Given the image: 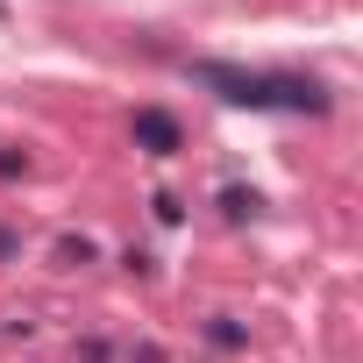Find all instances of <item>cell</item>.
<instances>
[{
  "instance_id": "52a82bcc",
  "label": "cell",
  "mask_w": 363,
  "mask_h": 363,
  "mask_svg": "<svg viewBox=\"0 0 363 363\" xmlns=\"http://www.w3.org/2000/svg\"><path fill=\"white\" fill-rule=\"evenodd\" d=\"M121 264H128V271H143V278H157V257H150V250H121Z\"/></svg>"
},
{
  "instance_id": "7a4b0ae2",
  "label": "cell",
  "mask_w": 363,
  "mask_h": 363,
  "mask_svg": "<svg viewBox=\"0 0 363 363\" xmlns=\"http://www.w3.org/2000/svg\"><path fill=\"white\" fill-rule=\"evenodd\" d=\"M128 135H135L143 157H178V150H186V121H178L171 107H135Z\"/></svg>"
},
{
  "instance_id": "30bf717a",
  "label": "cell",
  "mask_w": 363,
  "mask_h": 363,
  "mask_svg": "<svg viewBox=\"0 0 363 363\" xmlns=\"http://www.w3.org/2000/svg\"><path fill=\"white\" fill-rule=\"evenodd\" d=\"M0 15H8V0H0Z\"/></svg>"
},
{
  "instance_id": "3957f363",
  "label": "cell",
  "mask_w": 363,
  "mask_h": 363,
  "mask_svg": "<svg viewBox=\"0 0 363 363\" xmlns=\"http://www.w3.org/2000/svg\"><path fill=\"white\" fill-rule=\"evenodd\" d=\"M207 349H221V356H242V349H250V328H242L235 313H214V320H207Z\"/></svg>"
},
{
  "instance_id": "ba28073f",
  "label": "cell",
  "mask_w": 363,
  "mask_h": 363,
  "mask_svg": "<svg viewBox=\"0 0 363 363\" xmlns=\"http://www.w3.org/2000/svg\"><path fill=\"white\" fill-rule=\"evenodd\" d=\"M0 264H22V235L15 228H0Z\"/></svg>"
},
{
  "instance_id": "9c48e42d",
  "label": "cell",
  "mask_w": 363,
  "mask_h": 363,
  "mask_svg": "<svg viewBox=\"0 0 363 363\" xmlns=\"http://www.w3.org/2000/svg\"><path fill=\"white\" fill-rule=\"evenodd\" d=\"M29 171V157H15V150H0V178H22Z\"/></svg>"
},
{
  "instance_id": "277c9868",
  "label": "cell",
  "mask_w": 363,
  "mask_h": 363,
  "mask_svg": "<svg viewBox=\"0 0 363 363\" xmlns=\"http://www.w3.org/2000/svg\"><path fill=\"white\" fill-rule=\"evenodd\" d=\"M50 257H57V271H86V264H93V257H100V250H93V242H86V235H65V242H57V250H50Z\"/></svg>"
},
{
  "instance_id": "8992f818",
  "label": "cell",
  "mask_w": 363,
  "mask_h": 363,
  "mask_svg": "<svg viewBox=\"0 0 363 363\" xmlns=\"http://www.w3.org/2000/svg\"><path fill=\"white\" fill-rule=\"evenodd\" d=\"M150 214H157V228H178V221H186V200H178V193H157Z\"/></svg>"
},
{
  "instance_id": "6da1fadb",
  "label": "cell",
  "mask_w": 363,
  "mask_h": 363,
  "mask_svg": "<svg viewBox=\"0 0 363 363\" xmlns=\"http://www.w3.org/2000/svg\"><path fill=\"white\" fill-rule=\"evenodd\" d=\"M186 79L200 93H214L221 107L278 114V72H250V65H228V57H200V65H186Z\"/></svg>"
},
{
  "instance_id": "5b68a950",
  "label": "cell",
  "mask_w": 363,
  "mask_h": 363,
  "mask_svg": "<svg viewBox=\"0 0 363 363\" xmlns=\"http://www.w3.org/2000/svg\"><path fill=\"white\" fill-rule=\"evenodd\" d=\"M257 207H264V200H257L250 186H221V214H228V221H250Z\"/></svg>"
}]
</instances>
